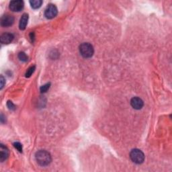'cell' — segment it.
I'll list each match as a JSON object with an SVG mask.
<instances>
[{"instance_id":"6da1fadb","label":"cell","mask_w":172,"mask_h":172,"mask_svg":"<svg viewBox=\"0 0 172 172\" xmlns=\"http://www.w3.org/2000/svg\"><path fill=\"white\" fill-rule=\"evenodd\" d=\"M35 158H36L38 164L41 166H47L49 165L52 161L51 154L45 150L38 151L35 155Z\"/></svg>"},{"instance_id":"7a4b0ae2","label":"cell","mask_w":172,"mask_h":172,"mask_svg":"<svg viewBox=\"0 0 172 172\" xmlns=\"http://www.w3.org/2000/svg\"><path fill=\"white\" fill-rule=\"evenodd\" d=\"M79 52L84 58H90L94 53V49L91 44L84 42L79 46Z\"/></svg>"},{"instance_id":"3957f363","label":"cell","mask_w":172,"mask_h":172,"mask_svg":"<svg viewBox=\"0 0 172 172\" xmlns=\"http://www.w3.org/2000/svg\"><path fill=\"white\" fill-rule=\"evenodd\" d=\"M130 157L131 160L136 164H142L145 160L144 153L138 149H135L132 150L130 153Z\"/></svg>"},{"instance_id":"277c9868","label":"cell","mask_w":172,"mask_h":172,"mask_svg":"<svg viewBox=\"0 0 172 172\" xmlns=\"http://www.w3.org/2000/svg\"><path fill=\"white\" fill-rule=\"evenodd\" d=\"M57 13H58L57 8L54 4H49L46 8L45 16L48 19H52L57 15Z\"/></svg>"},{"instance_id":"5b68a950","label":"cell","mask_w":172,"mask_h":172,"mask_svg":"<svg viewBox=\"0 0 172 172\" xmlns=\"http://www.w3.org/2000/svg\"><path fill=\"white\" fill-rule=\"evenodd\" d=\"M24 6V2L21 1V0H15V1H12L10 3V9L13 12H19L23 10Z\"/></svg>"},{"instance_id":"8992f818","label":"cell","mask_w":172,"mask_h":172,"mask_svg":"<svg viewBox=\"0 0 172 172\" xmlns=\"http://www.w3.org/2000/svg\"><path fill=\"white\" fill-rule=\"evenodd\" d=\"M14 22V17L11 15H4L1 18V25L3 27H9Z\"/></svg>"},{"instance_id":"52a82bcc","label":"cell","mask_w":172,"mask_h":172,"mask_svg":"<svg viewBox=\"0 0 172 172\" xmlns=\"http://www.w3.org/2000/svg\"><path fill=\"white\" fill-rule=\"evenodd\" d=\"M130 104L134 109L140 110L143 107V101L138 97H135V98H132L130 100Z\"/></svg>"},{"instance_id":"ba28073f","label":"cell","mask_w":172,"mask_h":172,"mask_svg":"<svg viewBox=\"0 0 172 172\" xmlns=\"http://www.w3.org/2000/svg\"><path fill=\"white\" fill-rule=\"evenodd\" d=\"M14 35L11 33H4L0 37V41L2 44H10L14 40Z\"/></svg>"},{"instance_id":"9c48e42d","label":"cell","mask_w":172,"mask_h":172,"mask_svg":"<svg viewBox=\"0 0 172 172\" xmlns=\"http://www.w3.org/2000/svg\"><path fill=\"white\" fill-rule=\"evenodd\" d=\"M9 156V150L8 149L4 146L3 144H1L0 146V161L3 162L6 160Z\"/></svg>"},{"instance_id":"30bf717a","label":"cell","mask_w":172,"mask_h":172,"mask_svg":"<svg viewBox=\"0 0 172 172\" xmlns=\"http://www.w3.org/2000/svg\"><path fill=\"white\" fill-rule=\"evenodd\" d=\"M28 15L27 14H24L22 16L20 21L19 27L20 30H25L26 26H27V24H28Z\"/></svg>"},{"instance_id":"8fae6325","label":"cell","mask_w":172,"mask_h":172,"mask_svg":"<svg viewBox=\"0 0 172 172\" xmlns=\"http://www.w3.org/2000/svg\"><path fill=\"white\" fill-rule=\"evenodd\" d=\"M30 3L33 9H38L41 7L42 4V1L41 0H32V1L30 2Z\"/></svg>"},{"instance_id":"7c38bea8","label":"cell","mask_w":172,"mask_h":172,"mask_svg":"<svg viewBox=\"0 0 172 172\" xmlns=\"http://www.w3.org/2000/svg\"><path fill=\"white\" fill-rule=\"evenodd\" d=\"M18 58L21 61H23V62H26L28 61V57L24 52H20L18 54Z\"/></svg>"},{"instance_id":"4fadbf2b","label":"cell","mask_w":172,"mask_h":172,"mask_svg":"<svg viewBox=\"0 0 172 172\" xmlns=\"http://www.w3.org/2000/svg\"><path fill=\"white\" fill-rule=\"evenodd\" d=\"M35 66H32V67H30L26 73V77H30L32 76V74L34 73V70H35Z\"/></svg>"},{"instance_id":"5bb4252c","label":"cell","mask_w":172,"mask_h":172,"mask_svg":"<svg viewBox=\"0 0 172 172\" xmlns=\"http://www.w3.org/2000/svg\"><path fill=\"white\" fill-rule=\"evenodd\" d=\"M50 86H51V83H47V84L42 86L41 87V89H40L41 90V91L42 93H45V92H46L48 89H49Z\"/></svg>"},{"instance_id":"9a60e30c","label":"cell","mask_w":172,"mask_h":172,"mask_svg":"<svg viewBox=\"0 0 172 172\" xmlns=\"http://www.w3.org/2000/svg\"><path fill=\"white\" fill-rule=\"evenodd\" d=\"M14 146L19 152H20V153L22 152V145L20 143H18V142L14 143Z\"/></svg>"},{"instance_id":"2e32d148","label":"cell","mask_w":172,"mask_h":172,"mask_svg":"<svg viewBox=\"0 0 172 172\" xmlns=\"http://www.w3.org/2000/svg\"><path fill=\"white\" fill-rule=\"evenodd\" d=\"M7 105V107L9 108V109H10V110H14L16 109L15 105L14 104H13L12 102H10V101H8Z\"/></svg>"},{"instance_id":"e0dca14e","label":"cell","mask_w":172,"mask_h":172,"mask_svg":"<svg viewBox=\"0 0 172 172\" xmlns=\"http://www.w3.org/2000/svg\"><path fill=\"white\" fill-rule=\"evenodd\" d=\"M0 82H1V90H2L4 86V84H5V79H4V77L2 76H1V78H0Z\"/></svg>"}]
</instances>
